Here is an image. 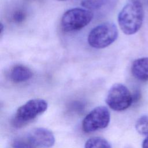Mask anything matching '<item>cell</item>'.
I'll use <instances>...</instances> for the list:
<instances>
[{
	"mask_svg": "<svg viewBox=\"0 0 148 148\" xmlns=\"http://www.w3.org/2000/svg\"><path fill=\"white\" fill-rule=\"evenodd\" d=\"M144 10L140 0H127L119 13L117 20L120 29L126 35H133L142 27Z\"/></svg>",
	"mask_w": 148,
	"mask_h": 148,
	"instance_id": "cell-1",
	"label": "cell"
},
{
	"mask_svg": "<svg viewBox=\"0 0 148 148\" xmlns=\"http://www.w3.org/2000/svg\"><path fill=\"white\" fill-rule=\"evenodd\" d=\"M118 34L117 28L113 23H103L91 29L87 40L91 47L103 49L112 44L117 39Z\"/></svg>",
	"mask_w": 148,
	"mask_h": 148,
	"instance_id": "cell-2",
	"label": "cell"
},
{
	"mask_svg": "<svg viewBox=\"0 0 148 148\" xmlns=\"http://www.w3.org/2000/svg\"><path fill=\"white\" fill-rule=\"evenodd\" d=\"M93 17L87 9L75 8L66 11L61 18V28L65 32L79 30L88 24Z\"/></svg>",
	"mask_w": 148,
	"mask_h": 148,
	"instance_id": "cell-3",
	"label": "cell"
},
{
	"mask_svg": "<svg viewBox=\"0 0 148 148\" xmlns=\"http://www.w3.org/2000/svg\"><path fill=\"white\" fill-rule=\"evenodd\" d=\"M47 108V102L42 99H32L21 106L13 120V124L20 127L45 112Z\"/></svg>",
	"mask_w": 148,
	"mask_h": 148,
	"instance_id": "cell-4",
	"label": "cell"
},
{
	"mask_svg": "<svg viewBox=\"0 0 148 148\" xmlns=\"http://www.w3.org/2000/svg\"><path fill=\"white\" fill-rule=\"evenodd\" d=\"M133 97L128 88L123 84L116 83L109 89L106 102L113 110L122 111L130 106Z\"/></svg>",
	"mask_w": 148,
	"mask_h": 148,
	"instance_id": "cell-5",
	"label": "cell"
},
{
	"mask_svg": "<svg viewBox=\"0 0 148 148\" xmlns=\"http://www.w3.org/2000/svg\"><path fill=\"white\" fill-rule=\"evenodd\" d=\"M110 112L103 106H99L92 110L84 119L83 130L86 132H91L106 128L110 121Z\"/></svg>",
	"mask_w": 148,
	"mask_h": 148,
	"instance_id": "cell-6",
	"label": "cell"
},
{
	"mask_svg": "<svg viewBox=\"0 0 148 148\" xmlns=\"http://www.w3.org/2000/svg\"><path fill=\"white\" fill-rule=\"evenodd\" d=\"M27 139L35 146L43 148L52 147L55 142L53 133L44 128L32 129L27 135Z\"/></svg>",
	"mask_w": 148,
	"mask_h": 148,
	"instance_id": "cell-7",
	"label": "cell"
},
{
	"mask_svg": "<svg viewBox=\"0 0 148 148\" xmlns=\"http://www.w3.org/2000/svg\"><path fill=\"white\" fill-rule=\"evenodd\" d=\"M131 73L138 80H148V57L135 60L131 66Z\"/></svg>",
	"mask_w": 148,
	"mask_h": 148,
	"instance_id": "cell-8",
	"label": "cell"
},
{
	"mask_svg": "<svg viewBox=\"0 0 148 148\" xmlns=\"http://www.w3.org/2000/svg\"><path fill=\"white\" fill-rule=\"evenodd\" d=\"M32 76V73L30 69L22 65L14 66L10 72L11 80L15 83H21L27 81Z\"/></svg>",
	"mask_w": 148,
	"mask_h": 148,
	"instance_id": "cell-9",
	"label": "cell"
},
{
	"mask_svg": "<svg viewBox=\"0 0 148 148\" xmlns=\"http://www.w3.org/2000/svg\"><path fill=\"white\" fill-rule=\"evenodd\" d=\"M85 148H112L109 142L101 137H92L87 140Z\"/></svg>",
	"mask_w": 148,
	"mask_h": 148,
	"instance_id": "cell-10",
	"label": "cell"
},
{
	"mask_svg": "<svg viewBox=\"0 0 148 148\" xmlns=\"http://www.w3.org/2000/svg\"><path fill=\"white\" fill-rule=\"evenodd\" d=\"M136 131L142 135L148 134V116H142L136 121L135 124Z\"/></svg>",
	"mask_w": 148,
	"mask_h": 148,
	"instance_id": "cell-11",
	"label": "cell"
},
{
	"mask_svg": "<svg viewBox=\"0 0 148 148\" xmlns=\"http://www.w3.org/2000/svg\"><path fill=\"white\" fill-rule=\"evenodd\" d=\"M106 1L107 0H83L82 5L88 10H95L101 8Z\"/></svg>",
	"mask_w": 148,
	"mask_h": 148,
	"instance_id": "cell-12",
	"label": "cell"
},
{
	"mask_svg": "<svg viewBox=\"0 0 148 148\" xmlns=\"http://www.w3.org/2000/svg\"><path fill=\"white\" fill-rule=\"evenodd\" d=\"M12 146L13 148H35V146L28 140L26 141L20 139L14 140L12 143Z\"/></svg>",
	"mask_w": 148,
	"mask_h": 148,
	"instance_id": "cell-13",
	"label": "cell"
},
{
	"mask_svg": "<svg viewBox=\"0 0 148 148\" xmlns=\"http://www.w3.org/2000/svg\"><path fill=\"white\" fill-rule=\"evenodd\" d=\"M25 14L24 12L21 10H17L15 12L13 16V19L15 23H20L23 21L25 19Z\"/></svg>",
	"mask_w": 148,
	"mask_h": 148,
	"instance_id": "cell-14",
	"label": "cell"
},
{
	"mask_svg": "<svg viewBox=\"0 0 148 148\" xmlns=\"http://www.w3.org/2000/svg\"><path fill=\"white\" fill-rule=\"evenodd\" d=\"M142 148H148V136L143 141Z\"/></svg>",
	"mask_w": 148,
	"mask_h": 148,
	"instance_id": "cell-15",
	"label": "cell"
},
{
	"mask_svg": "<svg viewBox=\"0 0 148 148\" xmlns=\"http://www.w3.org/2000/svg\"><path fill=\"white\" fill-rule=\"evenodd\" d=\"M58 1H66V0H58Z\"/></svg>",
	"mask_w": 148,
	"mask_h": 148,
	"instance_id": "cell-16",
	"label": "cell"
}]
</instances>
